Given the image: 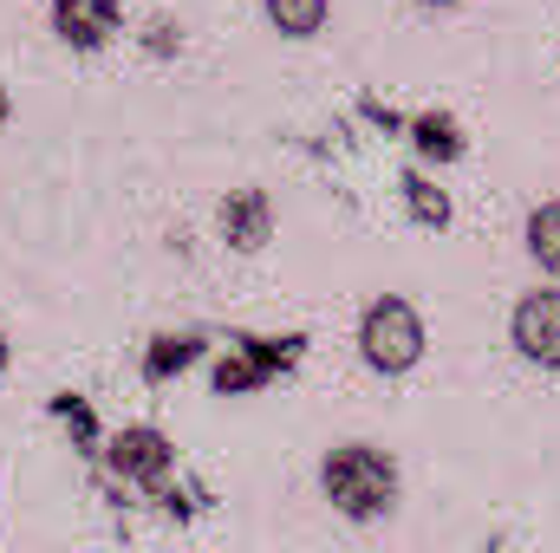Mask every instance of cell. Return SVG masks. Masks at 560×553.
<instances>
[{
	"label": "cell",
	"mask_w": 560,
	"mask_h": 553,
	"mask_svg": "<svg viewBox=\"0 0 560 553\" xmlns=\"http://www.w3.org/2000/svg\"><path fill=\"white\" fill-rule=\"evenodd\" d=\"M359 358H365L372 372H385V378L411 372V365L423 358L418 306H411V299H398V293L372 299V306H365V319H359Z\"/></svg>",
	"instance_id": "obj_2"
},
{
	"label": "cell",
	"mask_w": 560,
	"mask_h": 553,
	"mask_svg": "<svg viewBox=\"0 0 560 553\" xmlns=\"http://www.w3.org/2000/svg\"><path fill=\"white\" fill-rule=\"evenodd\" d=\"M118 13H125L118 0H52V33L79 52H92L118 33Z\"/></svg>",
	"instance_id": "obj_4"
},
{
	"label": "cell",
	"mask_w": 560,
	"mask_h": 553,
	"mask_svg": "<svg viewBox=\"0 0 560 553\" xmlns=\"http://www.w3.org/2000/svg\"><path fill=\"white\" fill-rule=\"evenodd\" d=\"M509 339H515V352H522L528 365L560 372V286H535V293L515 299V313H509Z\"/></svg>",
	"instance_id": "obj_3"
},
{
	"label": "cell",
	"mask_w": 560,
	"mask_h": 553,
	"mask_svg": "<svg viewBox=\"0 0 560 553\" xmlns=\"http://www.w3.org/2000/svg\"><path fill=\"white\" fill-rule=\"evenodd\" d=\"M0 372H7V332H0Z\"/></svg>",
	"instance_id": "obj_11"
},
{
	"label": "cell",
	"mask_w": 560,
	"mask_h": 553,
	"mask_svg": "<svg viewBox=\"0 0 560 553\" xmlns=\"http://www.w3.org/2000/svg\"><path fill=\"white\" fill-rule=\"evenodd\" d=\"M268 228H275V209H268V196L261 189H235L229 202H222V235L248 255V248H261L268 242Z\"/></svg>",
	"instance_id": "obj_6"
},
{
	"label": "cell",
	"mask_w": 560,
	"mask_h": 553,
	"mask_svg": "<svg viewBox=\"0 0 560 553\" xmlns=\"http://www.w3.org/2000/svg\"><path fill=\"white\" fill-rule=\"evenodd\" d=\"M261 7H268V20H275L287 39H313L326 26V7L332 0H261Z\"/></svg>",
	"instance_id": "obj_8"
},
{
	"label": "cell",
	"mask_w": 560,
	"mask_h": 553,
	"mask_svg": "<svg viewBox=\"0 0 560 553\" xmlns=\"http://www.w3.org/2000/svg\"><path fill=\"white\" fill-rule=\"evenodd\" d=\"M528 255H535L541 274L560 280V202H541V209L528 215Z\"/></svg>",
	"instance_id": "obj_7"
},
{
	"label": "cell",
	"mask_w": 560,
	"mask_h": 553,
	"mask_svg": "<svg viewBox=\"0 0 560 553\" xmlns=\"http://www.w3.org/2000/svg\"><path fill=\"white\" fill-rule=\"evenodd\" d=\"M112 469L125 475V482H143V489H156L163 475H170V443H163V430H125L118 443H112Z\"/></svg>",
	"instance_id": "obj_5"
},
{
	"label": "cell",
	"mask_w": 560,
	"mask_h": 553,
	"mask_svg": "<svg viewBox=\"0 0 560 553\" xmlns=\"http://www.w3.org/2000/svg\"><path fill=\"white\" fill-rule=\"evenodd\" d=\"M418 7H430V13H450V7H456V0H418Z\"/></svg>",
	"instance_id": "obj_10"
},
{
	"label": "cell",
	"mask_w": 560,
	"mask_h": 553,
	"mask_svg": "<svg viewBox=\"0 0 560 553\" xmlns=\"http://www.w3.org/2000/svg\"><path fill=\"white\" fill-rule=\"evenodd\" d=\"M423 150H443V156H450V150H456L450 125H436V118H430V125H423Z\"/></svg>",
	"instance_id": "obj_9"
},
{
	"label": "cell",
	"mask_w": 560,
	"mask_h": 553,
	"mask_svg": "<svg viewBox=\"0 0 560 553\" xmlns=\"http://www.w3.org/2000/svg\"><path fill=\"white\" fill-rule=\"evenodd\" d=\"M319 495H326L346 521L372 528V521H385V515L398 508V462H392L378 443H332V449L319 456Z\"/></svg>",
	"instance_id": "obj_1"
}]
</instances>
